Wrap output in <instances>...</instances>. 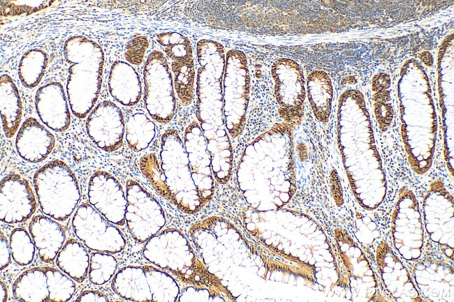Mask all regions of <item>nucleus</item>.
Here are the masks:
<instances>
[{"label":"nucleus","instance_id":"29","mask_svg":"<svg viewBox=\"0 0 454 302\" xmlns=\"http://www.w3.org/2000/svg\"><path fill=\"white\" fill-rule=\"evenodd\" d=\"M1 239H0V269L2 271L6 269L9 264L10 263V248L8 239L6 236L3 234V232L1 231Z\"/></svg>","mask_w":454,"mask_h":302},{"label":"nucleus","instance_id":"6","mask_svg":"<svg viewBox=\"0 0 454 302\" xmlns=\"http://www.w3.org/2000/svg\"><path fill=\"white\" fill-rule=\"evenodd\" d=\"M110 286L115 294L131 301L175 302L180 293L172 275L149 265L122 267Z\"/></svg>","mask_w":454,"mask_h":302},{"label":"nucleus","instance_id":"16","mask_svg":"<svg viewBox=\"0 0 454 302\" xmlns=\"http://www.w3.org/2000/svg\"><path fill=\"white\" fill-rule=\"evenodd\" d=\"M184 144L188 154L195 184L205 203L214 192L212 158L207 149V142L196 121L186 128Z\"/></svg>","mask_w":454,"mask_h":302},{"label":"nucleus","instance_id":"5","mask_svg":"<svg viewBox=\"0 0 454 302\" xmlns=\"http://www.w3.org/2000/svg\"><path fill=\"white\" fill-rule=\"evenodd\" d=\"M142 255L149 262L167 270L185 283L202 280L203 270L194 251L182 232L168 228L145 242Z\"/></svg>","mask_w":454,"mask_h":302},{"label":"nucleus","instance_id":"8","mask_svg":"<svg viewBox=\"0 0 454 302\" xmlns=\"http://www.w3.org/2000/svg\"><path fill=\"white\" fill-rule=\"evenodd\" d=\"M76 289V284L70 277L50 266L24 271L12 285L14 299L24 302L68 301Z\"/></svg>","mask_w":454,"mask_h":302},{"label":"nucleus","instance_id":"9","mask_svg":"<svg viewBox=\"0 0 454 302\" xmlns=\"http://www.w3.org/2000/svg\"><path fill=\"white\" fill-rule=\"evenodd\" d=\"M249 92V77L245 55L229 51L224 76L223 100L226 128L233 137L242 131Z\"/></svg>","mask_w":454,"mask_h":302},{"label":"nucleus","instance_id":"3","mask_svg":"<svg viewBox=\"0 0 454 302\" xmlns=\"http://www.w3.org/2000/svg\"><path fill=\"white\" fill-rule=\"evenodd\" d=\"M161 196L182 212L196 213L205 204L195 184L184 141L175 129H168L161 138L159 152Z\"/></svg>","mask_w":454,"mask_h":302},{"label":"nucleus","instance_id":"12","mask_svg":"<svg viewBox=\"0 0 454 302\" xmlns=\"http://www.w3.org/2000/svg\"><path fill=\"white\" fill-rule=\"evenodd\" d=\"M157 43L171 60L175 91L184 106L189 105L193 98L195 68L190 40L175 31L156 35Z\"/></svg>","mask_w":454,"mask_h":302},{"label":"nucleus","instance_id":"1","mask_svg":"<svg viewBox=\"0 0 454 302\" xmlns=\"http://www.w3.org/2000/svg\"><path fill=\"white\" fill-rule=\"evenodd\" d=\"M196 50L199 67L196 115L207 142L213 174L225 183L230 175L233 157L223 109L224 50L217 42L208 40H200Z\"/></svg>","mask_w":454,"mask_h":302},{"label":"nucleus","instance_id":"15","mask_svg":"<svg viewBox=\"0 0 454 302\" xmlns=\"http://www.w3.org/2000/svg\"><path fill=\"white\" fill-rule=\"evenodd\" d=\"M0 220L7 224L27 221L37 207L28 181L17 174H8L1 180Z\"/></svg>","mask_w":454,"mask_h":302},{"label":"nucleus","instance_id":"31","mask_svg":"<svg viewBox=\"0 0 454 302\" xmlns=\"http://www.w3.org/2000/svg\"><path fill=\"white\" fill-rule=\"evenodd\" d=\"M0 287H1L0 301L1 302L7 301L8 297V292L7 287L3 280L0 281Z\"/></svg>","mask_w":454,"mask_h":302},{"label":"nucleus","instance_id":"21","mask_svg":"<svg viewBox=\"0 0 454 302\" xmlns=\"http://www.w3.org/2000/svg\"><path fill=\"white\" fill-rule=\"evenodd\" d=\"M0 103L3 131L7 138H12L21 122L22 105L18 89L7 74L0 78Z\"/></svg>","mask_w":454,"mask_h":302},{"label":"nucleus","instance_id":"30","mask_svg":"<svg viewBox=\"0 0 454 302\" xmlns=\"http://www.w3.org/2000/svg\"><path fill=\"white\" fill-rule=\"evenodd\" d=\"M76 301H110L108 296L97 290H84L75 299Z\"/></svg>","mask_w":454,"mask_h":302},{"label":"nucleus","instance_id":"11","mask_svg":"<svg viewBox=\"0 0 454 302\" xmlns=\"http://www.w3.org/2000/svg\"><path fill=\"white\" fill-rule=\"evenodd\" d=\"M71 224L76 237L91 250L115 254L126 247L121 230L90 204L82 203L77 208Z\"/></svg>","mask_w":454,"mask_h":302},{"label":"nucleus","instance_id":"10","mask_svg":"<svg viewBox=\"0 0 454 302\" xmlns=\"http://www.w3.org/2000/svg\"><path fill=\"white\" fill-rule=\"evenodd\" d=\"M126 196L128 231L136 241L145 243L165 226L164 211L157 199L133 179L126 183Z\"/></svg>","mask_w":454,"mask_h":302},{"label":"nucleus","instance_id":"22","mask_svg":"<svg viewBox=\"0 0 454 302\" xmlns=\"http://www.w3.org/2000/svg\"><path fill=\"white\" fill-rule=\"evenodd\" d=\"M90 257L86 247L78 240L68 239L56 257V265L73 280L82 283L86 279Z\"/></svg>","mask_w":454,"mask_h":302},{"label":"nucleus","instance_id":"14","mask_svg":"<svg viewBox=\"0 0 454 302\" xmlns=\"http://www.w3.org/2000/svg\"><path fill=\"white\" fill-rule=\"evenodd\" d=\"M87 196L89 204L115 225L126 223V196L119 181L111 174L96 171L90 177Z\"/></svg>","mask_w":454,"mask_h":302},{"label":"nucleus","instance_id":"17","mask_svg":"<svg viewBox=\"0 0 454 302\" xmlns=\"http://www.w3.org/2000/svg\"><path fill=\"white\" fill-rule=\"evenodd\" d=\"M35 107L40 120L51 130L61 133L71 124V114L62 84L50 82L36 92Z\"/></svg>","mask_w":454,"mask_h":302},{"label":"nucleus","instance_id":"7","mask_svg":"<svg viewBox=\"0 0 454 302\" xmlns=\"http://www.w3.org/2000/svg\"><path fill=\"white\" fill-rule=\"evenodd\" d=\"M144 103L150 116L166 124L173 119L176 98L173 76L164 54L153 50L143 69Z\"/></svg>","mask_w":454,"mask_h":302},{"label":"nucleus","instance_id":"4","mask_svg":"<svg viewBox=\"0 0 454 302\" xmlns=\"http://www.w3.org/2000/svg\"><path fill=\"white\" fill-rule=\"evenodd\" d=\"M33 184L41 211L57 221H65L75 211L81 195L77 177L59 160L50 161L34 174Z\"/></svg>","mask_w":454,"mask_h":302},{"label":"nucleus","instance_id":"27","mask_svg":"<svg viewBox=\"0 0 454 302\" xmlns=\"http://www.w3.org/2000/svg\"><path fill=\"white\" fill-rule=\"evenodd\" d=\"M53 1H1V16L30 15L50 6Z\"/></svg>","mask_w":454,"mask_h":302},{"label":"nucleus","instance_id":"18","mask_svg":"<svg viewBox=\"0 0 454 302\" xmlns=\"http://www.w3.org/2000/svg\"><path fill=\"white\" fill-rule=\"evenodd\" d=\"M53 134L34 117L24 121L15 138V148L24 160L37 163L43 161L54 147Z\"/></svg>","mask_w":454,"mask_h":302},{"label":"nucleus","instance_id":"20","mask_svg":"<svg viewBox=\"0 0 454 302\" xmlns=\"http://www.w3.org/2000/svg\"><path fill=\"white\" fill-rule=\"evenodd\" d=\"M108 87L111 97L126 107L136 105L142 97L138 73L131 65L123 61H116L111 66Z\"/></svg>","mask_w":454,"mask_h":302},{"label":"nucleus","instance_id":"24","mask_svg":"<svg viewBox=\"0 0 454 302\" xmlns=\"http://www.w3.org/2000/svg\"><path fill=\"white\" fill-rule=\"evenodd\" d=\"M47 63L48 56L44 51L38 49L27 51L18 65V76L22 84L27 89L36 87L41 81Z\"/></svg>","mask_w":454,"mask_h":302},{"label":"nucleus","instance_id":"19","mask_svg":"<svg viewBox=\"0 0 454 302\" xmlns=\"http://www.w3.org/2000/svg\"><path fill=\"white\" fill-rule=\"evenodd\" d=\"M29 232L40 259L45 263L53 262L66 240L62 225L47 216L37 215L29 222Z\"/></svg>","mask_w":454,"mask_h":302},{"label":"nucleus","instance_id":"13","mask_svg":"<svg viewBox=\"0 0 454 302\" xmlns=\"http://www.w3.org/2000/svg\"><path fill=\"white\" fill-rule=\"evenodd\" d=\"M85 128L90 139L104 151H116L123 144L124 116L122 110L112 101L99 103L87 116Z\"/></svg>","mask_w":454,"mask_h":302},{"label":"nucleus","instance_id":"23","mask_svg":"<svg viewBox=\"0 0 454 302\" xmlns=\"http://www.w3.org/2000/svg\"><path fill=\"white\" fill-rule=\"evenodd\" d=\"M156 132L154 122L143 112L133 113L126 121V143L135 152H140L148 148L155 137Z\"/></svg>","mask_w":454,"mask_h":302},{"label":"nucleus","instance_id":"25","mask_svg":"<svg viewBox=\"0 0 454 302\" xmlns=\"http://www.w3.org/2000/svg\"><path fill=\"white\" fill-rule=\"evenodd\" d=\"M117 266L118 262L112 254L99 251L92 252L88 271L89 282L96 285L106 284L114 277Z\"/></svg>","mask_w":454,"mask_h":302},{"label":"nucleus","instance_id":"2","mask_svg":"<svg viewBox=\"0 0 454 302\" xmlns=\"http://www.w3.org/2000/svg\"><path fill=\"white\" fill-rule=\"evenodd\" d=\"M64 56L68 64L66 92L69 105L75 116L84 119L99 96L104 53L96 42L78 35L65 41Z\"/></svg>","mask_w":454,"mask_h":302},{"label":"nucleus","instance_id":"28","mask_svg":"<svg viewBox=\"0 0 454 302\" xmlns=\"http://www.w3.org/2000/svg\"><path fill=\"white\" fill-rule=\"evenodd\" d=\"M148 38L144 36H137L129 40L126 44L124 56L126 60L131 64L140 65L144 59L145 52L149 47Z\"/></svg>","mask_w":454,"mask_h":302},{"label":"nucleus","instance_id":"26","mask_svg":"<svg viewBox=\"0 0 454 302\" xmlns=\"http://www.w3.org/2000/svg\"><path fill=\"white\" fill-rule=\"evenodd\" d=\"M11 257L22 266L30 264L35 256L36 246L29 232L24 228L13 229L9 238Z\"/></svg>","mask_w":454,"mask_h":302}]
</instances>
